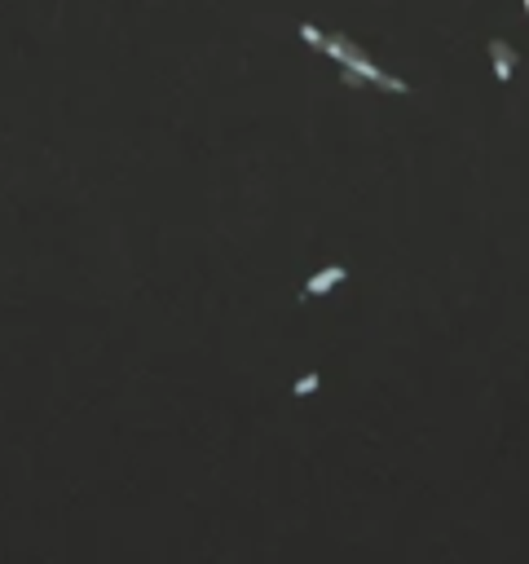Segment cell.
<instances>
[{
  "label": "cell",
  "instance_id": "5b68a950",
  "mask_svg": "<svg viewBox=\"0 0 529 564\" xmlns=\"http://www.w3.org/2000/svg\"><path fill=\"white\" fill-rule=\"evenodd\" d=\"M525 9H529V0H525Z\"/></svg>",
  "mask_w": 529,
  "mask_h": 564
},
{
  "label": "cell",
  "instance_id": "3957f363",
  "mask_svg": "<svg viewBox=\"0 0 529 564\" xmlns=\"http://www.w3.org/2000/svg\"><path fill=\"white\" fill-rule=\"evenodd\" d=\"M318 384H322V379L309 371V375H300V379H295V388H291V392H295V397H309V392H318Z\"/></svg>",
  "mask_w": 529,
  "mask_h": 564
},
{
  "label": "cell",
  "instance_id": "7a4b0ae2",
  "mask_svg": "<svg viewBox=\"0 0 529 564\" xmlns=\"http://www.w3.org/2000/svg\"><path fill=\"white\" fill-rule=\"evenodd\" d=\"M344 274H349V269H344V264H331V269H322V274H313L309 282H305V300H309V295H322V291H331V287H336V282H344Z\"/></svg>",
  "mask_w": 529,
  "mask_h": 564
},
{
  "label": "cell",
  "instance_id": "277c9868",
  "mask_svg": "<svg viewBox=\"0 0 529 564\" xmlns=\"http://www.w3.org/2000/svg\"><path fill=\"white\" fill-rule=\"evenodd\" d=\"M300 40H305V44H313V49H326V40H331V36H322L318 27H309V23H305V27H300Z\"/></svg>",
  "mask_w": 529,
  "mask_h": 564
},
{
  "label": "cell",
  "instance_id": "6da1fadb",
  "mask_svg": "<svg viewBox=\"0 0 529 564\" xmlns=\"http://www.w3.org/2000/svg\"><path fill=\"white\" fill-rule=\"evenodd\" d=\"M490 62H494V75H499V84H507L511 71H516V49L507 40H490Z\"/></svg>",
  "mask_w": 529,
  "mask_h": 564
}]
</instances>
